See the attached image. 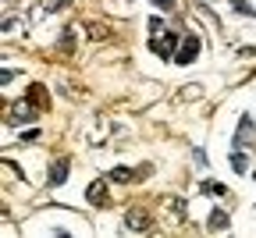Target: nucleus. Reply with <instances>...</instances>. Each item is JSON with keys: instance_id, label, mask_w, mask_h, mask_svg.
<instances>
[{"instance_id": "20e7f679", "label": "nucleus", "mask_w": 256, "mask_h": 238, "mask_svg": "<svg viewBox=\"0 0 256 238\" xmlns=\"http://www.w3.org/2000/svg\"><path fill=\"white\" fill-rule=\"evenodd\" d=\"M68 182V160H57L50 167V185H64Z\"/></svg>"}, {"instance_id": "7ed1b4c3", "label": "nucleus", "mask_w": 256, "mask_h": 238, "mask_svg": "<svg viewBox=\"0 0 256 238\" xmlns=\"http://www.w3.org/2000/svg\"><path fill=\"white\" fill-rule=\"evenodd\" d=\"M150 224H153V220H150L146 210H128V214H124V228H128V231H150Z\"/></svg>"}, {"instance_id": "9d476101", "label": "nucleus", "mask_w": 256, "mask_h": 238, "mask_svg": "<svg viewBox=\"0 0 256 238\" xmlns=\"http://www.w3.org/2000/svg\"><path fill=\"white\" fill-rule=\"evenodd\" d=\"M249 132H252V118H242V121H238V135H235V139L242 142V139H246Z\"/></svg>"}, {"instance_id": "39448f33", "label": "nucleus", "mask_w": 256, "mask_h": 238, "mask_svg": "<svg viewBox=\"0 0 256 238\" xmlns=\"http://www.w3.org/2000/svg\"><path fill=\"white\" fill-rule=\"evenodd\" d=\"M228 160H232V171H238V174H246V171H249V156H246V153H238V150H235Z\"/></svg>"}, {"instance_id": "f03ea898", "label": "nucleus", "mask_w": 256, "mask_h": 238, "mask_svg": "<svg viewBox=\"0 0 256 238\" xmlns=\"http://www.w3.org/2000/svg\"><path fill=\"white\" fill-rule=\"evenodd\" d=\"M200 57V36H185L182 40V50L174 54V64H192Z\"/></svg>"}, {"instance_id": "1a4fd4ad", "label": "nucleus", "mask_w": 256, "mask_h": 238, "mask_svg": "<svg viewBox=\"0 0 256 238\" xmlns=\"http://www.w3.org/2000/svg\"><path fill=\"white\" fill-rule=\"evenodd\" d=\"M110 178H114V182H121V185H124V182H132V178H136V174H132V171H128V167H114V171H110Z\"/></svg>"}, {"instance_id": "f257e3e1", "label": "nucleus", "mask_w": 256, "mask_h": 238, "mask_svg": "<svg viewBox=\"0 0 256 238\" xmlns=\"http://www.w3.org/2000/svg\"><path fill=\"white\" fill-rule=\"evenodd\" d=\"M150 50L160 57V60H174V50H178V36H174V32H164V36H160V40H153L150 43Z\"/></svg>"}, {"instance_id": "f8f14e48", "label": "nucleus", "mask_w": 256, "mask_h": 238, "mask_svg": "<svg viewBox=\"0 0 256 238\" xmlns=\"http://www.w3.org/2000/svg\"><path fill=\"white\" fill-rule=\"evenodd\" d=\"M203 192H210V196H224V185H217V182H203Z\"/></svg>"}, {"instance_id": "0eeeda50", "label": "nucleus", "mask_w": 256, "mask_h": 238, "mask_svg": "<svg viewBox=\"0 0 256 238\" xmlns=\"http://www.w3.org/2000/svg\"><path fill=\"white\" fill-rule=\"evenodd\" d=\"M32 114H36V107H32V104H14V110H11L14 121H25V118H32Z\"/></svg>"}, {"instance_id": "423d86ee", "label": "nucleus", "mask_w": 256, "mask_h": 238, "mask_svg": "<svg viewBox=\"0 0 256 238\" xmlns=\"http://www.w3.org/2000/svg\"><path fill=\"white\" fill-rule=\"evenodd\" d=\"M86 199H89V202H100V199H107L104 182H92V185H89V192H86Z\"/></svg>"}, {"instance_id": "9b49d317", "label": "nucleus", "mask_w": 256, "mask_h": 238, "mask_svg": "<svg viewBox=\"0 0 256 238\" xmlns=\"http://www.w3.org/2000/svg\"><path fill=\"white\" fill-rule=\"evenodd\" d=\"M232 8H235L238 14H246V18H252V14H256V11H252V8L246 4V0H232Z\"/></svg>"}, {"instance_id": "ddd939ff", "label": "nucleus", "mask_w": 256, "mask_h": 238, "mask_svg": "<svg viewBox=\"0 0 256 238\" xmlns=\"http://www.w3.org/2000/svg\"><path fill=\"white\" fill-rule=\"evenodd\" d=\"M153 4H156L160 11H174V0H153Z\"/></svg>"}, {"instance_id": "6e6552de", "label": "nucleus", "mask_w": 256, "mask_h": 238, "mask_svg": "<svg viewBox=\"0 0 256 238\" xmlns=\"http://www.w3.org/2000/svg\"><path fill=\"white\" fill-rule=\"evenodd\" d=\"M210 228L217 231V228H228V214H224V210H214L210 214Z\"/></svg>"}]
</instances>
